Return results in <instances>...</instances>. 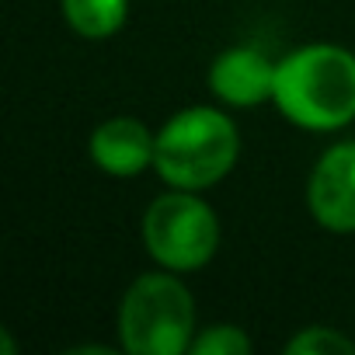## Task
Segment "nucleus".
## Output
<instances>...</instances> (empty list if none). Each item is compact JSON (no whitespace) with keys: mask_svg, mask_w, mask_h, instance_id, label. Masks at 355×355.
<instances>
[{"mask_svg":"<svg viewBox=\"0 0 355 355\" xmlns=\"http://www.w3.org/2000/svg\"><path fill=\"white\" fill-rule=\"evenodd\" d=\"M272 101L300 129L331 132L355 122V53L334 42L293 49L275 67Z\"/></svg>","mask_w":355,"mask_h":355,"instance_id":"nucleus-1","label":"nucleus"},{"mask_svg":"<svg viewBox=\"0 0 355 355\" xmlns=\"http://www.w3.org/2000/svg\"><path fill=\"white\" fill-rule=\"evenodd\" d=\"M241 153V136L230 115L220 108H185L164 122L157 132L153 167L171 189L202 192L234 171Z\"/></svg>","mask_w":355,"mask_h":355,"instance_id":"nucleus-2","label":"nucleus"},{"mask_svg":"<svg viewBox=\"0 0 355 355\" xmlns=\"http://www.w3.org/2000/svg\"><path fill=\"white\" fill-rule=\"evenodd\" d=\"M119 334L129 355H182L196 341V300L189 286L164 272L132 279L119 306Z\"/></svg>","mask_w":355,"mask_h":355,"instance_id":"nucleus-3","label":"nucleus"},{"mask_svg":"<svg viewBox=\"0 0 355 355\" xmlns=\"http://www.w3.org/2000/svg\"><path fill=\"white\" fill-rule=\"evenodd\" d=\"M143 244L167 272H196L220 248V220L199 192L178 189L150 202L143 216Z\"/></svg>","mask_w":355,"mask_h":355,"instance_id":"nucleus-4","label":"nucleus"},{"mask_svg":"<svg viewBox=\"0 0 355 355\" xmlns=\"http://www.w3.org/2000/svg\"><path fill=\"white\" fill-rule=\"evenodd\" d=\"M306 206L331 234H355V139L334 143L310 171Z\"/></svg>","mask_w":355,"mask_h":355,"instance_id":"nucleus-5","label":"nucleus"},{"mask_svg":"<svg viewBox=\"0 0 355 355\" xmlns=\"http://www.w3.org/2000/svg\"><path fill=\"white\" fill-rule=\"evenodd\" d=\"M275 67L254 46H234L220 53L209 67V91L234 108H254L275 94Z\"/></svg>","mask_w":355,"mask_h":355,"instance_id":"nucleus-6","label":"nucleus"},{"mask_svg":"<svg viewBox=\"0 0 355 355\" xmlns=\"http://www.w3.org/2000/svg\"><path fill=\"white\" fill-rule=\"evenodd\" d=\"M153 157H157V136L139 119L129 115L105 119L91 132V160L112 178L143 174L146 167H153Z\"/></svg>","mask_w":355,"mask_h":355,"instance_id":"nucleus-7","label":"nucleus"},{"mask_svg":"<svg viewBox=\"0 0 355 355\" xmlns=\"http://www.w3.org/2000/svg\"><path fill=\"white\" fill-rule=\"evenodd\" d=\"M63 18L84 39H108L129 18V0H63Z\"/></svg>","mask_w":355,"mask_h":355,"instance_id":"nucleus-8","label":"nucleus"},{"mask_svg":"<svg viewBox=\"0 0 355 355\" xmlns=\"http://www.w3.org/2000/svg\"><path fill=\"white\" fill-rule=\"evenodd\" d=\"M286 352H289V355H352V352H355V341L345 338V334L334 331V327L313 324V327H303V331L286 345Z\"/></svg>","mask_w":355,"mask_h":355,"instance_id":"nucleus-9","label":"nucleus"},{"mask_svg":"<svg viewBox=\"0 0 355 355\" xmlns=\"http://www.w3.org/2000/svg\"><path fill=\"white\" fill-rule=\"evenodd\" d=\"M192 352L196 355H244V352H251V338L234 324H216V327H206L202 334H196Z\"/></svg>","mask_w":355,"mask_h":355,"instance_id":"nucleus-10","label":"nucleus"}]
</instances>
